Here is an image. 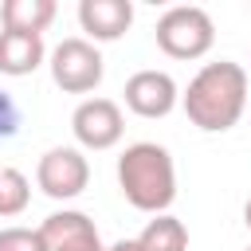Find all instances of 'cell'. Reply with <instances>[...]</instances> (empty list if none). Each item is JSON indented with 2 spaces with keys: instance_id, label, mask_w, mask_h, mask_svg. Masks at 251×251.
Here are the masks:
<instances>
[{
  "instance_id": "obj_1",
  "label": "cell",
  "mask_w": 251,
  "mask_h": 251,
  "mask_svg": "<svg viewBox=\"0 0 251 251\" xmlns=\"http://www.w3.org/2000/svg\"><path fill=\"white\" fill-rule=\"evenodd\" d=\"M180 106H184L188 122L204 133L231 129L247 110V71L231 59L204 63L192 75L188 90L180 94Z\"/></svg>"
},
{
  "instance_id": "obj_2",
  "label": "cell",
  "mask_w": 251,
  "mask_h": 251,
  "mask_svg": "<svg viewBox=\"0 0 251 251\" xmlns=\"http://www.w3.org/2000/svg\"><path fill=\"white\" fill-rule=\"evenodd\" d=\"M118 184L122 196L149 216L169 212V204L176 200V165L173 153L157 141H133L126 145V153L118 157Z\"/></svg>"
},
{
  "instance_id": "obj_3",
  "label": "cell",
  "mask_w": 251,
  "mask_h": 251,
  "mask_svg": "<svg viewBox=\"0 0 251 251\" xmlns=\"http://www.w3.org/2000/svg\"><path fill=\"white\" fill-rule=\"evenodd\" d=\"M157 47L169 59H200L216 43V24L196 4H176L157 20Z\"/></svg>"
},
{
  "instance_id": "obj_4",
  "label": "cell",
  "mask_w": 251,
  "mask_h": 251,
  "mask_svg": "<svg viewBox=\"0 0 251 251\" xmlns=\"http://www.w3.org/2000/svg\"><path fill=\"white\" fill-rule=\"evenodd\" d=\"M51 78H55V86L59 90H67V94H90L98 82H102V55H98V47L90 43V39H82V35H71V39H63L55 51H51Z\"/></svg>"
},
{
  "instance_id": "obj_5",
  "label": "cell",
  "mask_w": 251,
  "mask_h": 251,
  "mask_svg": "<svg viewBox=\"0 0 251 251\" xmlns=\"http://www.w3.org/2000/svg\"><path fill=\"white\" fill-rule=\"evenodd\" d=\"M35 184L51 196V200H75L86 184H90V161L82 157V149L75 145H55L39 157L35 165Z\"/></svg>"
},
{
  "instance_id": "obj_6",
  "label": "cell",
  "mask_w": 251,
  "mask_h": 251,
  "mask_svg": "<svg viewBox=\"0 0 251 251\" xmlns=\"http://www.w3.org/2000/svg\"><path fill=\"white\" fill-rule=\"evenodd\" d=\"M71 129H75L82 149H110L122 141L126 118H122V106L114 98H82L71 114Z\"/></svg>"
},
{
  "instance_id": "obj_7",
  "label": "cell",
  "mask_w": 251,
  "mask_h": 251,
  "mask_svg": "<svg viewBox=\"0 0 251 251\" xmlns=\"http://www.w3.org/2000/svg\"><path fill=\"white\" fill-rule=\"evenodd\" d=\"M176 102H180V90L169 71L149 67V71L129 75V82H126V106L137 118H165V114H173Z\"/></svg>"
},
{
  "instance_id": "obj_8",
  "label": "cell",
  "mask_w": 251,
  "mask_h": 251,
  "mask_svg": "<svg viewBox=\"0 0 251 251\" xmlns=\"http://www.w3.org/2000/svg\"><path fill=\"white\" fill-rule=\"evenodd\" d=\"M39 235H43L47 251H106L94 220H90L86 212H75V208L51 212V216L39 224Z\"/></svg>"
},
{
  "instance_id": "obj_9",
  "label": "cell",
  "mask_w": 251,
  "mask_h": 251,
  "mask_svg": "<svg viewBox=\"0 0 251 251\" xmlns=\"http://www.w3.org/2000/svg\"><path fill=\"white\" fill-rule=\"evenodd\" d=\"M78 24L94 43H114L133 24L129 0H78Z\"/></svg>"
},
{
  "instance_id": "obj_10",
  "label": "cell",
  "mask_w": 251,
  "mask_h": 251,
  "mask_svg": "<svg viewBox=\"0 0 251 251\" xmlns=\"http://www.w3.org/2000/svg\"><path fill=\"white\" fill-rule=\"evenodd\" d=\"M47 59L43 35H24V31H0V75L24 78Z\"/></svg>"
},
{
  "instance_id": "obj_11",
  "label": "cell",
  "mask_w": 251,
  "mask_h": 251,
  "mask_svg": "<svg viewBox=\"0 0 251 251\" xmlns=\"http://www.w3.org/2000/svg\"><path fill=\"white\" fill-rule=\"evenodd\" d=\"M55 0H4L0 4V24L4 31H24V35H43V27L55 20Z\"/></svg>"
},
{
  "instance_id": "obj_12",
  "label": "cell",
  "mask_w": 251,
  "mask_h": 251,
  "mask_svg": "<svg viewBox=\"0 0 251 251\" xmlns=\"http://www.w3.org/2000/svg\"><path fill=\"white\" fill-rule=\"evenodd\" d=\"M137 243H141V251H188V227L176 216L161 212V216H153L145 224Z\"/></svg>"
},
{
  "instance_id": "obj_13",
  "label": "cell",
  "mask_w": 251,
  "mask_h": 251,
  "mask_svg": "<svg viewBox=\"0 0 251 251\" xmlns=\"http://www.w3.org/2000/svg\"><path fill=\"white\" fill-rule=\"evenodd\" d=\"M31 200V184L20 169H0V216H20Z\"/></svg>"
},
{
  "instance_id": "obj_14",
  "label": "cell",
  "mask_w": 251,
  "mask_h": 251,
  "mask_svg": "<svg viewBox=\"0 0 251 251\" xmlns=\"http://www.w3.org/2000/svg\"><path fill=\"white\" fill-rule=\"evenodd\" d=\"M0 251H47L39 227H0Z\"/></svg>"
},
{
  "instance_id": "obj_15",
  "label": "cell",
  "mask_w": 251,
  "mask_h": 251,
  "mask_svg": "<svg viewBox=\"0 0 251 251\" xmlns=\"http://www.w3.org/2000/svg\"><path fill=\"white\" fill-rule=\"evenodd\" d=\"M20 129V106L8 90H0V137H12Z\"/></svg>"
},
{
  "instance_id": "obj_16",
  "label": "cell",
  "mask_w": 251,
  "mask_h": 251,
  "mask_svg": "<svg viewBox=\"0 0 251 251\" xmlns=\"http://www.w3.org/2000/svg\"><path fill=\"white\" fill-rule=\"evenodd\" d=\"M106 251H141V243H137V239H118V243H110Z\"/></svg>"
},
{
  "instance_id": "obj_17",
  "label": "cell",
  "mask_w": 251,
  "mask_h": 251,
  "mask_svg": "<svg viewBox=\"0 0 251 251\" xmlns=\"http://www.w3.org/2000/svg\"><path fill=\"white\" fill-rule=\"evenodd\" d=\"M243 224H247V227H251V200H247V204H243Z\"/></svg>"
},
{
  "instance_id": "obj_18",
  "label": "cell",
  "mask_w": 251,
  "mask_h": 251,
  "mask_svg": "<svg viewBox=\"0 0 251 251\" xmlns=\"http://www.w3.org/2000/svg\"><path fill=\"white\" fill-rule=\"evenodd\" d=\"M247 251H251V247H247Z\"/></svg>"
}]
</instances>
